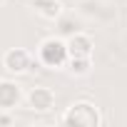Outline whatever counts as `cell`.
Masks as SVG:
<instances>
[{"label": "cell", "instance_id": "obj_13", "mask_svg": "<svg viewBox=\"0 0 127 127\" xmlns=\"http://www.w3.org/2000/svg\"><path fill=\"white\" fill-rule=\"evenodd\" d=\"M5 3H8V0H0V8H3V5H5Z\"/></svg>", "mask_w": 127, "mask_h": 127}, {"label": "cell", "instance_id": "obj_12", "mask_svg": "<svg viewBox=\"0 0 127 127\" xmlns=\"http://www.w3.org/2000/svg\"><path fill=\"white\" fill-rule=\"evenodd\" d=\"M5 125H15V112L13 110H0V127Z\"/></svg>", "mask_w": 127, "mask_h": 127}, {"label": "cell", "instance_id": "obj_10", "mask_svg": "<svg viewBox=\"0 0 127 127\" xmlns=\"http://www.w3.org/2000/svg\"><path fill=\"white\" fill-rule=\"evenodd\" d=\"M100 8H102V0H77L75 3V15L80 20H92L97 23V15H100Z\"/></svg>", "mask_w": 127, "mask_h": 127}, {"label": "cell", "instance_id": "obj_4", "mask_svg": "<svg viewBox=\"0 0 127 127\" xmlns=\"http://www.w3.org/2000/svg\"><path fill=\"white\" fill-rule=\"evenodd\" d=\"M23 102L28 105L30 112L45 115V112H50V110L55 107V90L47 87V85H35V87H30V90L25 92V100H23Z\"/></svg>", "mask_w": 127, "mask_h": 127}, {"label": "cell", "instance_id": "obj_7", "mask_svg": "<svg viewBox=\"0 0 127 127\" xmlns=\"http://www.w3.org/2000/svg\"><path fill=\"white\" fill-rule=\"evenodd\" d=\"M30 8L35 10L37 18H42V20H47V23H55L62 13H65L62 0H30Z\"/></svg>", "mask_w": 127, "mask_h": 127}, {"label": "cell", "instance_id": "obj_2", "mask_svg": "<svg viewBox=\"0 0 127 127\" xmlns=\"http://www.w3.org/2000/svg\"><path fill=\"white\" fill-rule=\"evenodd\" d=\"M60 125H82V127H100L105 122L100 107L90 100H75L57 120Z\"/></svg>", "mask_w": 127, "mask_h": 127}, {"label": "cell", "instance_id": "obj_1", "mask_svg": "<svg viewBox=\"0 0 127 127\" xmlns=\"http://www.w3.org/2000/svg\"><path fill=\"white\" fill-rule=\"evenodd\" d=\"M67 57H70V52H67L65 37H60L55 32L42 37L35 47V62H37V67H45V70H62Z\"/></svg>", "mask_w": 127, "mask_h": 127}, {"label": "cell", "instance_id": "obj_8", "mask_svg": "<svg viewBox=\"0 0 127 127\" xmlns=\"http://www.w3.org/2000/svg\"><path fill=\"white\" fill-rule=\"evenodd\" d=\"M62 70H65V72H67L70 77H75V80H80V77H87V75L92 72V57H80V55H70Z\"/></svg>", "mask_w": 127, "mask_h": 127}, {"label": "cell", "instance_id": "obj_11", "mask_svg": "<svg viewBox=\"0 0 127 127\" xmlns=\"http://www.w3.org/2000/svg\"><path fill=\"white\" fill-rule=\"evenodd\" d=\"M115 18H117V5L112 3V0H102V8H100L97 23H100V25H110Z\"/></svg>", "mask_w": 127, "mask_h": 127}, {"label": "cell", "instance_id": "obj_3", "mask_svg": "<svg viewBox=\"0 0 127 127\" xmlns=\"http://www.w3.org/2000/svg\"><path fill=\"white\" fill-rule=\"evenodd\" d=\"M37 67L35 55L25 47H10L3 52V70L10 77H25L28 72H32Z\"/></svg>", "mask_w": 127, "mask_h": 127}, {"label": "cell", "instance_id": "obj_6", "mask_svg": "<svg viewBox=\"0 0 127 127\" xmlns=\"http://www.w3.org/2000/svg\"><path fill=\"white\" fill-rule=\"evenodd\" d=\"M65 42H67V52H70V55L92 57V50H95V40H92V35H90V32H85V30H77L75 35L65 37Z\"/></svg>", "mask_w": 127, "mask_h": 127}, {"label": "cell", "instance_id": "obj_9", "mask_svg": "<svg viewBox=\"0 0 127 127\" xmlns=\"http://www.w3.org/2000/svg\"><path fill=\"white\" fill-rule=\"evenodd\" d=\"M82 23H85V20H80L75 13H72V15H70V13H62V15L55 20V35L70 37V35H75L77 30H82Z\"/></svg>", "mask_w": 127, "mask_h": 127}, {"label": "cell", "instance_id": "obj_5", "mask_svg": "<svg viewBox=\"0 0 127 127\" xmlns=\"http://www.w3.org/2000/svg\"><path fill=\"white\" fill-rule=\"evenodd\" d=\"M25 100V90L15 77H0V110H18Z\"/></svg>", "mask_w": 127, "mask_h": 127}]
</instances>
